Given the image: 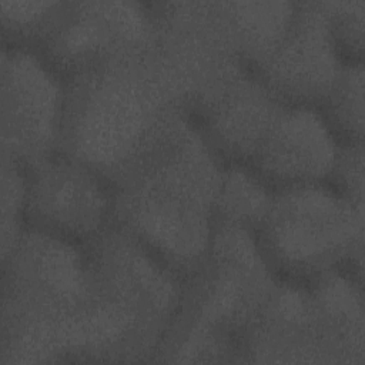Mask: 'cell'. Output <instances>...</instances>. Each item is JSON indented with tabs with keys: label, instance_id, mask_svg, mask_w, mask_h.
I'll return each mask as SVG.
<instances>
[{
	"label": "cell",
	"instance_id": "2",
	"mask_svg": "<svg viewBox=\"0 0 365 365\" xmlns=\"http://www.w3.org/2000/svg\"><path fill=\"white\" fill-rule=\"evenodd\" d=\"M3 261V365L87 355L97 305L83 245L24 227Z\"/></svg>",
	"mask_w": 365,
	"mask_h": 365
},
{
	"label": "cell",
	"instance_id": "9",
	"mask_svg": "<svg viewBox=\"0 0 365 365\" xmlns=\"http://www.w3.org/2000/svg\"><path fill=\"white\" fill-rule=\"evenodd\" d=\"M151 41V11L141 3H61L34 51L66 80L114 57L145 50Z\"/></svg>",
	"mask_w": 365,
	"mask_h": 365
},
{
	"label": "cell",
	"instance_id": "7",
	"mask_svg": "<svg viewBox=\"0 0 365 365\" xmlns=\"http://www.w3.org/2000/svg\"><path fill=\"white\" fill-rule=\"evenodd\" d=\"M24 171L26 227L86 245L111 225V182L96 168L56 151Z\"/></svg>",
	"mask_w": 365,
	"mask_h": 365
},
{
	"label": "cell",
	"instance_id": "11",
	"mask_svg": "<svg viewBox=\"0 0 365 365\" xmlns=\"http://www.w3.org/2000/svg\"><path fill=\"white\" fill-rule=\"evenodd\" d=\"M339 143L317 108L284 104L251 167L274 191L328 182Z\"/></svg>",
	"mask_w": 365,
	"mask_h": 365
},
{
	"label": "cell",
	"instance_id": "1",
	"mask_svg": "<svg viewBox=\"0 0 365 365\" xmlns=\"http://www.w3.org/2000/svg\"><path fill=\"white\" fill-rule=\"evenodd\" d=\"M221 164L190 113L170 108L110 178L113 222L187 279L208 255Z\"/></svg>",
	"mask_w": 365,
	"mask_h": 365
},
{
	"label": "cell",
	"instance_id": "10",
	"mask_svg": "<svg viewBox=\"0 0 365 365\" xmlns=\"http://www.w3.org/2000/svg\"><path fill=\"white\" fill-rule=\"evenodd\" d=\"M342 64L319 3H295L284 36L250 71L282 104L319 110Z\"/></svg>",
	"mask_w": 365,
	"mask_h": 365
},
{
	"label": "cell",
	"instance_id": "12",
	"mask_svg": "<svg viewBox=\"0 0 365 365\" xmlns=\"http://www.w3.org/2000/svg\"><path fill=\"white\" fill-rule=\"evenodd\" d=\"M282 103L244 70L194 113L204 138L222 163L250 165L265 141Z\"/></svg>",
	"mask_w": 365,
	"mask_h": 365
},
{
	"label": "cell",
	"instance_id": "15",
	"mask_svg": "<svg viewBox=\"0 0 365 365\" xmlns=\"http://www.w3.org/2000/svg\"><path fill=\"white\" fill-rule=\"evenodd\" d=\"M364 71L358 63H344L338 77L319 107L339 145L361 144L364 125Z\"/></svg>",
	"mask_w": 365,
	"mask_h": 365
},
{
	"label": "cell",
	"instance_id": "3",
	"mask_svg": "<svg viewBox=\"0 0 365 365\" xmlns=\"http://www.w3.org/2000/svg\"><path fill=\"white\" fill-rule=\"evenodd\" d=\"M64 83L58 150L108 180L165 111L178 107L148 48L114 57Z\"/></svg>",
	"mask_w": 365,
	"mask_h": 365
},
{
	"label": "cell",
	"instance_id": "4",
	"mask_svg": "<svg viewBox=\"0 0 365 365\" xmlns=\"http://www.w3.org/2000/svg\"><path fill=\"white\" fill-rule=\"evenodd\" d=\"M275 278L308 282L354 262L362 241V204L329 181L274 191L254 231Z\"/></svg>",
	"mask_w": 365,
	"mask_h": 365
},
{
	"label": "cell",
	"instance_id": "8",
	"mask_svg": "<svg viewBox=\"0 0 365 365\" xmlns=\"http://www.w3.org/2000/svg\"><path fill=\"white\" fill-rule=\"evenodd\" d=\"M64 83L34 50L3 46V155L27 168L58 150Z\"/></svg>",
	"mask_w": 365,
	"mask_h": 365
},
{
	"label": "cell",
	"instance_id": "13",
	"mask_svg": "<svg viewBox=\"0 0 365 365\" xmlns=\"http://www.w3.org/2000/svg\"><path fill=\"white\" fill-rule=\"evenodd\" d=\"M247 68L265 57L284 36L294 16L289 1L220 3Z\"/></svg>",
	"mask_w": 365,
	"mask_h": 365
},
{
	"label": "cell",
	"instance_id": "14",
	"mask_svg": "<svg viewBox=\"0 0 365 365\" xmlns=\"http://www.w3.org/2000/svg\"><path fill=\"white\" fill-rule=\"evenodd\" d=\"M274 190L248 165L222 163L214 201V222L258 227L272 200Z\"/></svg>",
	"mask_w": 365,
	"mask_h": 365
},
{
	"label": "cell",
	"instance_id": "5",
	"mask_svg": "<svg viewBox=\"0 0 365 365\" xmlns=\"http://www.w3.org/2000/svg\"><path fill=\"white\" fill-rule=\"evenodd\" d=\"M83 248L97 304L120 329L128 359L157 354L180 308L181 277L114 222Z\"/></svg>",
	"mask_w": 365,
	"mask_h": 365
},
{
	"label": "cell",
	"instance_id": "16",
	"mask_svg": "<svg viewBox=\"0 0 365 365\" xmlns=\"http://www.w3.org/2000/svg\"><path fill=\"white\" fill-rule=\"evenodd\" d=\"M26 171L9 157L3 155L1 171V258L19 240L24 225Z\"/></svg>",
	"mask_w": 365,
	"mask_h": 365
},
{
	"label": "cell",
	"instance_id": "6",
	"mask_svg": "<svg viewBox=\"0 0 365 365\" xmlns=\"http://www.w3.org/2000/svg\"><path fill=\"white\" fill-rule=\"evenodd\" d=\"M150 50L175 104L194 113L247 70L220 3H165L151 11Z\"/></svg>",
	"mask_w": 365,
	"mask_h": 365
}]
</instances>
